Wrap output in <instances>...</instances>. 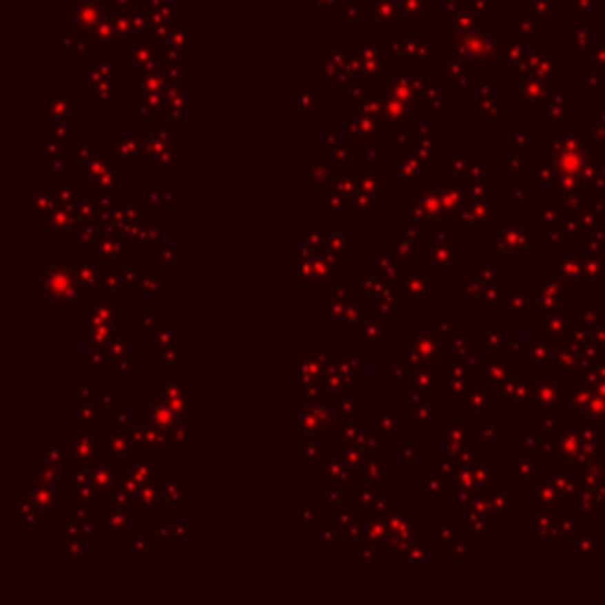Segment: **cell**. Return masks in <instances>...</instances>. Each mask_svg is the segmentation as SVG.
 Returning a JSON list of instances; mask_svg holds the SVG:
<instances>
[{
	"mask_svg": "<svg viewBox=\"0 0 605 605\" xmlns=\"http://www.w3.org/2000/svg\"><path fill=\"white\" fill-rule=\"evenodd\" d=\"M36 296H41L46 305H90L88 301H92L83 296V288L66 268H54V275L48 270L41 286L36 284Z\"/></svg>",
	"mask_w": 605,
	"mask_h": 605,
	"instance_id": "obj_1",
	"label": "cell"
},
{
	"mask_svg": "<svg viewBox=\"0 0 605 605\" xmlns=\"http://www.w3.org/2000/svg\"><path fill=\"white\" fill-rule=\"evenodd\" d=\"M419 539V513L404 510L390 515V537L381 546V553H402Z\"/></svg>",
	"mask_w": 605,
	"mask_h": 605,
	"instance_id": "obj_2",
	"label": "cell"
},
{
	"mask_svg": "<svg viewBox=\"0 0 605 605\" xmlns=\"http://www.w3.org/2000/svg\"><path fill=\"white\" fill-rule=\"evenodd\" d=\"M324 475H326V487H334V490H341V487H355V482H359V470L338 457L326 464Z\"/></svg>",
	"mask_w": 605,
	"mask_h": 605,
	"instance_id": "obj_3",
	"label": "cell"
},
{
	"mask_svg": "<svg viewBox=\"0 0 605 605\" xmlns=\"http://www.w3.org/2000/svg\"><path fill=\"white\" fill-rule=\"evenodd\" d=\"M409 421L419 426V430L424 433V435H428V433H430L428 426H437V424H440V407H437V404H430V402L419 404V407H414V412H412V416H409Z\"/></svg>",
	"mask_w": 605,
	"mask_h": 605,
	"instance_id": "obj_4",
	"label": "cell"
},
{
	"mask_svg": "<svg viewBox=\"0 0 605 605\" xmlns=\"http://www.w3.org/2000/svg\"><path fill=\"white\" fill-rule=\"evenodd\" d=\"M383 324L386 319H369L366 317L362 324L357 326V336L362 338L369 348H386V341H383Z\"/></svg>",
	"mask_w": 605,
	"mask_h": 605,
	"instance_id": "obj_5",
	"label": "cell"
},
{
	"mask_svg": "<svg viewBox=\"0 0 605 605\" xmlns=\"http://www.w3.org/2000/svg\"><path fill=\"white\" fill-rule=\"evenodd\" d=\"M376 428L386 437H390L393 433L399 430V414L395 404H381V407L376 409Z\"/></svg>",
	"mask_w": 605,
	"mask_h": 605,
	"instance_id": "obj_6",
	"label": "cell"
},
{
	"mask_svg": "<svg viewBox=\"0 0 605 605\" xmlns=\"http://www.w3.org/2000/svg\"><path fill=\"white\" fill-rule=\"evenodd\" d=\"M326 437L321 435H305L303 445V466L313 468V466H321V449H324Z\"/></svg>",
	"mask_w": 605,
	"mask_h": 605,
	"instance_id": "obj_7",
	"label": "cell"
},
{
	"mask_svg": "<svg viewBox=\"0 0 605 605\" xmlns=\"http://www.w3.org/2000/svg\"><path fill=\"white\" fill-rule=\"evenodd\" d=\"M383 470H386V459L369 457L364 466L359 468V482H371V485H381Z\"/></svg>",
	"mask_w": 605,
	"mask_h": 605,
	"instance_id": "obj_8",
	"label": "cell"
},
{
	"mask_svg": "<svg viewBox=\"0 0 605 605\" xmlns=\"http://www.w3.org/2000/svg\"><path fill=\"white\" fill-rule=\"evenodd\" d=\"M430 532V542H459V535H462V527L454 525V523H442V520H437V523H430L428 527Z\"/></svg>",
	"mask_w": 605,
	"mask_h": 605,
	"instance_id": "obj_9",
	"label": "cell"
},
{
	"mask_svg": "<svg viewBox=\"0 0 605 605\" xmlns=\"http://www.w3.org/2000/svg\"><path fill=\"white\" fill-rule=\"evenodd\" d=\"M76 426H79V435H95L97 409L90 407V404H81L79 416H76Z\"/></svg>",
	"mask_w": 605,
	"mask_h": 605,
	"instance_id": "obj_10",
	"label": "cell"
},
{
	"mask_svg": "<svg viewBox=\"0 0 605 605\" xmlns=\"http://www.w3.org/2000/svg\"><path fill=\"white\" fill-rule=\"evenodd\" d=\"M130 421H132V416H130V409H128L126 404L114 407V412H109V435H116V433H128Z\"/></svg>",
	"mask_w": 605,
	"mask_h": 605,
	"instance_id": "obj_11",
	"label": "cell"
},
{
	"mask_svg": "<svg viewBox=\"0 0 605 605\" xmlns=\"http://www.w3.org/2000/svg\"><path fill=\"white\" fill-rule=\"evenodd\" d=\"M399 563L402 565H424L428 563V544H412L409 548H404L402 553H397Z\"/></svg>",
	"mask_w": 605,
	"mask_h": 605,
	"instance_id": "obj_12",
	"label": "cell"
},
{
	"mask_svg": "<svg viewBox=\"0 0 605 605\" xmlns=\"http://www.w3.org/2000/svg\"><path fill=\"white\" fill-rule=\"evenodd\" d=\"M388 374H390V379L395 381V379H399V381H404V383H409L412 381V374H414V366L407 362V359H390V362H388Z\"/></svg>",
	"mask_w": 605,
	"mask_h": 605,
	"instance_id": "obj_13",
	"label": "cell"
},
{
	"mask_svg": "<svg viewBox=\"0 0 605 605\" xmlns=\"http://www.w3.org/2000/svg\"><path fill=\"white\" fill-rule=\"evenodd\" d=\"M419 459H421V449L416 445L402 447V449H399V454H397L399 468H416V466H419Z\"/></svg>",
	"mask_w": 605,
	"mask_h": 605,
	"instance_id": "obj_14",
	"label": "cell"
},
{
	"mask_svg": "<svg viewBox=\"0 0 605 605\" xmlns=\"http://www.w3.org/2000/svg\"><path fill=\"white\" fill-rule=\"evenodd\" d=\"M430 475L442 482H447L454 475V466L447 459H430Z\"/></svg>",
	"mask_w": 605,
	"mask_h": 605,
	"instance_id": "obj_15",
	"label": "cell"
},
{
	"mask_svg": "<svg viewBox=\"0 0 605 605\" xmlns=\"http://www.w3.org/2000/svg\"><path fill=\"white\" fill-rule=\"evenodd\" d=\"M445 492V482L437 480V478H430L424 482V487H421V499H430V497H440V494Z\"/></svg>",
	"mask_w": 605,
	"mask_h": 605,
	"instance_id": "obj_16",
	"label": "cell"
},
{
	"mask_svg": "<svg viewBox=\"0 0 605 605\" xmlns=\"http://www.w3.org/2000/svg\"><path fill=\"white\" fill-rule=\"evenodd\" d=\"M379 546H374V544H362V546L357 548V553H355V558H357V563H374L376 558H379Z\"/></svg>",
	"mask_w": 605,
	"mask_h": 605,
	"instance_id": "obj_17",
	"label": "cell"
},
{
	"mask_svg": "<svg viewBox=\"0 0 605 605\" xmlns=\"http://www.w3.org/2000/svg\"><path fill=\"white\" fill-rule=\"evenodd\" d=\"M128 548H130V553H147L152 548V539L144 535H132L130 542H128Z\"/></svg>",
	"mask_w": 605,
	"mask_h": 605,
	"instance_id": "obj_18",
	"label": "cell"
},
{
	"mask_svg": "<svg viewBox=\"0 0 605 605\" xmlns=\"http://www.w3.org/2000/svg\"><path fill=\"white\" fill-rule=\"evenodd\" d=\"M324 494H326V502H324V508H326V510H336V508L346 506V504H343V494H341V490H334V487H326Z\"/></svg>",
	"mask_w": 605,
	"mask_h": 605,
	"instance_id": "obj_19",
	"label": "cell"
},
{
	"mask_svg": "<svg viewBox=\"0 0 605 605\" xmlns=\"http://www.w3.org/2000/svg\"><path fill=\"white\" fill-rule=\"evenodd\" d=\"M97 390L90 383H79V404H95Z\"/></svg>",
	"mask_w": 605,
	"mask_h": 605,
	"instance_id": "obj_20",
	"label": "cell"
},
{
	"mask_svg": "<svg viewBox=\"0 0 605 605\" xmlns=\"http://www.w3.org/2000/svg\"><path fill=\"white\" fill-rule=\"evenodd\" d=\"M114 404H116V395H114V393H107V395L99 397V402L95 404V409H99V412H112Z\"/></svg>",
	"mask_w": 605,
	"mask_h": 605,
	"instance_id": "obj_21",
	"label": "cell"
}]
</instances>
